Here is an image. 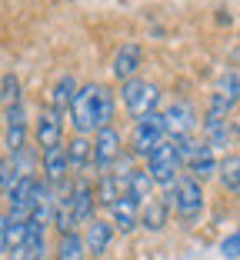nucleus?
Returning <instances> with one entry per match:
<instances>
[{
  "instance_id": "f257e3e1",
  "label": "nucleus",
  "mask_w": 240,
  "mask_h": 260,
  "mask_svg": "<svg viewBox=\"0 0 240 260\" xmlns=\"http://www.w3.org/2000/svg\"><path fill=\"white\" fill-rule=\"evenodd\" d=\"M110 120H114V93L104 84L77 87L74 104H70V123H74V130H77L80 137L110 127Z\"/></svg>"
},
{
  "instance_id": "f03ea898",
  "label": "nucleus",
  "mask_w": 240,
  "mask_h": 260,
  "mask_svg": "<svg viewBox=\"0 0 240 260\" xmlns=\"http://www.w3.org/2000/svg\"><path fill=\"white\" fill-rule=\"evenodd\" d=\"M167 207H170L184 223L197 220L200 210H203V187H200V180H194L190 174L177 177V184L167 190Z\"/></svg>"
},
{
  "instance_id": "7ed1b4c3",
  "label": "nucleus",
  "mask_w": 240,
  "mask_h": 260,
  "mask_svg": "<svg viewBox=\"0 0 240 260\" xmlns=\"http://www.w3.org/2000/svg\"><path fill=\"white\" fill-rule=\"evenodd\" d=\"M120 100H124L127 114H130L133 120H140V117H147V114H157L160 87L144 80V77H133V80H127V84L120 87Z\"/></svg>"
},
{
  "instance_id": "20e7f679",
  "label": "nucleus",
  "mask_w": 240,
  "mask_h": 260,
  "mask_svg": "<svg viewBox=\"0 0 240 260\" xmlns=\"http://www.w3.org/2000/svg\"><path fill=\"white\" fill-rule=\"evenodd\" d=\"M180 167H184V164H180V150H177V144H174V140H163V144L147 157V174H150V180H154L157 187H163V190H170V187L177 184Z\"/></svg>"
},
{
  "instance_id": "39448f33",
  "label": "nucleus",
  "mask_w": 240,
  "mask_h": 260,
  "mask_svg": "<svg viewBox=\"0 0 240 260\" xmlns=\"http://www.w3.org/2000/svg\"><path fill=\"white\" fill-rule=\"evenodd\" d=\"M180 150V164L190 170L194 180H207V177H217V157L203 140L197 137H187V140H174Z\"/></svg>"
},
{
  "instance_id": "423d86ee",
  "label": "nucleus",
  "mask_w": 240,
  "mask_h": 260,
  "mask_svg": "<svg viewBox=\"0 0 240 260\" xmlns=\"http://www.w3.org/2000/svg\"><path fill=\"white\" fill-rule=\"evenodd\" d=\"M163 134H167V140H187L194 137L197 130V110L190 100H170L167 104V110H163Z\"/></svg>"
},
{
  "instance_id": "0eeeda50",
  "label": "nucleus",
  "mask_w": 240,
  "mask_h": 260,
  "mask_svg": "<svg viewBox=\"0 0 240 260\" xmlns=\"http://www.w3.org/2000/svg\"><path fill=\"white\" fill-rule=\"evenodd\" d=\"M163 140H167V134H163V117L160 114H147V117H140V120H133L130 150L137 157H150Z\"/></svg>"
},
{
  "instance_id": "6e6552de",
  "label": "nucleus",
  "mask_w": 240,
  "mask_h": 260,
  "mask_svg": "<svg viewBox=\"0 0 240 260\" xmlns=\"http://www.w3.org/2000/svg\"><path fill=\"white\" fill-rule=\"evenodd\" d=\"M240 104V77L233 74V70H227V74L217 77V84H214V90H210V114H230L233 107Z\"/></svg>"
},
{
  "instance_id": "1a4fd4ad",
  "label": "nucleus",
  "mask_w": 240,
  "mask_h": 260,
  "mask_svg": "<svg viewBox=\"0 0 240 260\" xmlns=\"http://www.w3.org/2000/svg\"><path fill=\"white\" fill-rule=\"evenodd\" d=\"M93 167H97V174H104V170H110L117 164V157H120V134H117V127L110 123V127L97 130L93 134Z\"/></svg>"
},
{
  "instance_id": "9d476101",
  "label": "nucleus",
  "mask_w": 240,
  "mask_h": 260,
  "mask_svg": "<svg viewBox=\"0 0 240 260\" xmlns=\"http://www.w3.org/2000/svg\"><path fill=\"white\" fill-rule=\"evenodd\" d=\"M67 200L74 207V217H77V227L80 223H90L93 220V207H97V193H93V184L87 177H77L67 184Z\"/></svg>"
},
{
  "instance_id": "9b49d317",
  "label": "nucleus",
  "mask_w": 240,
  "mask_h": 260,
  "mask_svg": "<svg viewBox=\"0 0 240 260\" xmlns=\"http://www.w3.org/2000/svg\"><path fill=\"white\" fill-rule=\"evenodd\" d=\"M33 137H37L40 150L60 147L63 144V114H57L54 107H44L37 117V127H33Z\"/></svg>"
},
{
  "instance_id": "f8f14e48",
  "label": "nucleus",
  "mask_w": 240,
  "mask_h": 260,
  "mask_svg": "<svg viewBox=\"0 0 240 260\" xmlns=\"http://www.w3.org/2000/svg\"><path fill=\"white\" fill-rule=\"evenodd\" d=\"M4 140H7V157H14L27 147V110H23V104L4 110Z\"/></svg>"
},
{
  "instance_id": "ddd939ff",
  "label": "nucleus",
  "mask_w": 240,
  "mask_h": 260,
  "mask_svg": "<svg viewBox=\"0 0 240 260\" xmlns=\"http://www.w3.org/2000/svg\"><path fill=\"white\" fill-rule=\"evenodd\" d=\"M140 60H144L140 44H120V47H117V54H114V63H110V74H114L120 84H127V80L137 77Z\"/></svg>"
},
{
  "instance_id": "4468645a",
  "label": "nucleus",
  "mask_w": 240,
  "mask_h": 260,
  "mask_svg": "<svg viewBox=\"0 0 240 260\" xmlns=\"http://www.w3.org/2000/svg\"><path fill=\"white\" fill-rule=\"evenodd\" d=\"M40 167H44V184H50V187L67 184L70 164H67V150H63V144L50 147V150H40Z\"/></svg>"
},
{
  "instance_id": "2eb2a0df",
  "label": "nucleus",
  "mask_w": 240,
  "mask_h": 260,
  "mask_svg": "<svg viewBox=\"0 0 240 260\" xmlns=\"http://www.w3.org/2000/svg\"><path fill=\"white\" fill-rule=\"evenodd\" d=\"M200 127H203V144H207L214 153L224 150V147H230L233 130H230V120H227L224 114H210L207 110V117L200 120Z\"/></svg>"
},
{
  "instance_id": "dca6fc26",
  "label": "nucleus",
  "mask_w": 240,
  "mask_h": 260,
  "mask_svg": "<svg viewBox=\"0 0 240 260\" xmlns=\"http://www.w3.org/2000/svg\"><path fill=\"white\" fill-rule=\"evenodd\" d=\"M110 244H114V223L110 220H97L93 217L90 223H87L84 230V247L90 257H104V253L110 250Z\"/></svg>"
},
{
  "instance_id": "f3484780",
  "label": "nucleus",
  "mask_w": 240,
  "mask_h": 260,
  "mask_svg": "<svg viewBox=\"0 0 240 260\" xmlns=\"http://www.w3.org/2000/svg\"><path fill=\"white\" fill-rule=\"evenodd\" d=\"M110 223H114V230H120V234H130V230L140 227V204L133 197H120L114 207H110Z\"/></svg>"
},
{
  "instance_id": "a211bd4d",
  "label": "nucleus",
  "mask_w": 240,
  "mask_h": 260,
  "mask_svg": "<svg viewBox=\"0 0 240 260\" xmlns=\"http://www.w3.org/2000/svg\"><path fill=\"white\" fill-rule=\"evenodd\" d=\"M167 217H170V207H167V200L160 197H150L140 204V227L147 230H163L167 227Z\"/></svg>"
},
{
  "instance_id": "6ab92c4d",
  "label": "nucleus",
  "mask_w": 240,
  "mask_h": 260,
  "mask_svg": "<svg viewBox=\"0 0 240 260\" xmlns=\"http://www.w3.org/2000/svg\"><path fill=\"white\" fill-rule=\"evenodd\" d=\"M63 150H67V164H70L74 174H80L84 167H90V164H93V144L87 137H80V134L70 140V144H63Z\"/></svg>"
},
{
  "instance_id": "aec40b11",
  "label": "nucleus",
  "mask_w": 240,
  "mask_h": 260,
  "mask_svg": "<svg viewBox=\"0 0 240 260\" xmlns=\"http://www.w3.org/2000/svg\"><path fill=\"white\" fill-rule=\"evenodd\" d=\"M217 180L224 184L227 193L240 197V153H227L217 164Z\"/></svg>"
},
{
  "instance_id": "412c9836",
  "label": "nucleus",
  "mask_w": 240,
  "mask_h": 260,
  "mask_svg": "<svg viewBox=\"0 0 240 260\" xmlns=\"http://www.w3.org/2000/svg\"><path fill=\"white\" fill-rule=\"evenodd\" d=\"M93 193H97V204L110 210L117 200L124 197V187H120V180H117L110 170H104V174H97V187H93Z\"/></svg>"
},
{
  "instance_id": "4be33fe9",
  "label": "nucleus",
  "mask_w": 240,
  "mask_h": 260,
  "mask_svg": "<svg viewBox=\"0 0 240 260\" xmlns=\"http://www.w3.org/2000/svg\"><path fill=\"white\" fill-rule=\"evenodd\" d=\"M74 93H77V80H74L70 74H63L60 80L54 84V90H50V107H54L57 114L70 110V104H74Z\"/></svg>"
},
{
  "instance_id": "5701e85b",
  "label": "nucleus",
  "mask_w": 240,
  "mask_h": 260,
  "mask_svg": "<svg viewBox=\"0 0 240 260\" xmlns=\"http://www.w3.org/2000/svg\"><path fill=\"white\" fill-rule=\"evenodd\" d=\"M57 260H87V247L80 234H60L57 240Z\"/></svg>"
},
{
  "instance_id": "b1692460",
  "label": "nucleus",
  "mask_w": 240,
  "mask_h": 260,
  "mask_svg": "<svg viewBox=\"0 0 240 260\" xmlns=\"http://www.w3.org/2000/svg\"><path fill=\"white\" fill-rule=\"evenodd\" d=\"M150 193H154V180H150V174L133 167L130 180H127V197H133L137 204H144V200H150Z\"/></svg>"
},
{
  "instance_id": "393cba45",
  "label": "nucleus",
  "mask_w": 240,
  "mask_h": 260,
  "mask_svg": "<svg viewBox=\"0 0 240 260\" xmlns=\"http://www.w3.org/2000/svg\"><path fill=\"white\" fill-rule=\"evenodd\" d=\"M0 104H4V110H7V107H20V104H23L17 74H4V80H0Z\"/></svg>"
},
{
  "instance_id": "a878e982",
  "label": "nucleus",
  "mask_w": 240,
  "mask_h": 260,
  "mask_svg": "<svg viewBox=\"0 0 240 260\" xmlns=\"http://www.w3.org/2000/svg\"><path fill=\"white\" fill-rule=\"evenodd\" d=\"M17 184V170H14V160L10 157H0V190L7 193L10 187Z\"/></svg>"
},
{
  "instance_id": "bb28decb",
  "label": "nucleus",
  "mask_w": 240,
  "mask_h": 260,
  "mask_svg": "<svg viewBox=\"0 0 240 260\" xmlns=\"http://www.w3.org/2000/svg\"><path fill=\"white\" fill-rule=\"evenodd\" d=\"M220 253H224V257H240V234H230V237L224 240V244H220Z\"/></svg>"
},
{
  "instance_id": "cd10ccee",
  "label": "nucleus",
  "mask_w": 240,
  "mask_h": 260,
  "mask_svg": "<svg viewBox=\"0 0 240 260\" xmlns=\"http://www.w3.org/2000/svg\"><path fill=\"white\" fill-rule=\"evenodd\" d=\"M0 253H7V214H0Z\"/></svg>"
},
{
  "instance_id": "c85d7f7f",
  "label": "nucleus",
  "mask_w": 240,
  "mask_h": 260,
  "mask_svg": "<svg viewBox=\"0 0 240 260\" xmlns=\"http://www.w3.org/2000/svg\"><path fill=\"white\" fill-rule=\"evenodd\" d=\"M7 260H30V253L23 247H14V250H7Z\"/></svg>"
},
{
  "instance_id": "c756f323",
  "label": "nucleus",
  "mask_w": 240,
  "mask_h": 260,
  "mask_svg": "<svg viewBox=\"0 0 240 260\" xmlns=\"http://www.w3.org/2000/svg\"><path fill=\"white\" fill-rule=\"evenodd\" d=\"M237 144H240V120H237Z\"/></svg>"
}]
</instances>
